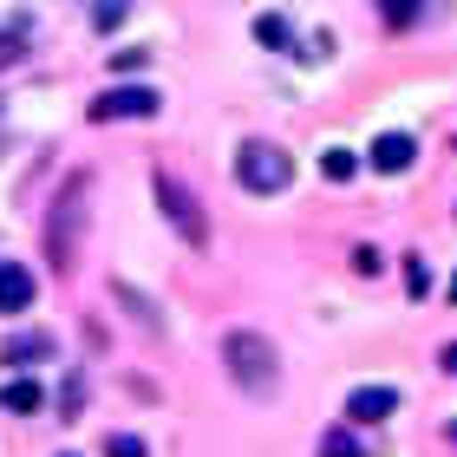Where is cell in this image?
<instances>
[{"label":"cell","mask_w":457,"mask_h":457,"mask_svg":"<svg viewBox=\"0 0 457 457\" xmlns=\"http://www.w3.org/2000/svg\"><path fill=\"white\" fill-rule=\"evenodd\" d=\"M86 216H92V177H86V170H72L66 183H59L53 210H46V268H53V275H72V268H79Z\"/></svg>","instance_id":"cell-1"},{"label":"cell","mask_w":457,"mask_h":457,"mask_svg":"<svg viewBox=\"0 0 457 457\" xmlns=\"http://www.w3.org/2000/svg\"><path fill=\"white\" fill-rule=\"evenodd\" d=\"M222 366H228V379H236L248 399H275L281 392V353H275L268 334H255V327L222 334Z\"/></svg>","instance_id":"cell-2"},{"label":"cell","mask_w":457,"mask_h":457,"mask_svg":"<svg viewBox=\"0 0 457 457\" xmlns=\"http://www.w3.org/2000/svg\"><path fill=\"white\" fill-rule=\"evenodd\" d=\"M236 177H242V190H255V196H281L287 183H295V157H287L281 144H268V137H248L236 151Z\"/></svg>","instance_id":"cell-3"},{"label":"cell","mask_w":457,"mask_h":457,"mask_svg":"<svg viewBox=\"0 0 457 457\" xmlns=\"http://www.w3.org/2000/svg\"><path fill=\"white\" fill-rule=\"evenodd\" d=\"M151 190H157V210L170 216V228H177L183 242H190V248H203V242H210V216H203V203H196L190 190H183V183H177L170 170H157V183H151Z\"/></svg>","instance_id":"cell-4"},{"label":"cell","mask_w":457,"mask_h":457,"mask_svg":"<svg viewBox=\"0 0 457 457\" xmlns=\"http://www.w3.org/2000/svg\"><path fill=\"white\" fill-rule=\"evenodd\" d=\"M163 98L151 86H112V92H98L92 98V124H124V118H157Z\"/></svg>","instance_id":"cell-5"},{"label":"cell","mask_w":457,"mask_h":457,"mask_svg":"<svg viewBox=\"0 0 457 457\" xmlns=\"http://www.w3.org/2000/svg\"><path fill=\"white\" fill-rule=\"evenodd\" d=\"M33 307V268L0 262V314H27Z\"/></svg>","instance_id":"cell-6"},{"label":"cell","mask_w":457,"mask_h":457,"mask_svg":"<svg viewBox=\"0 0 457 457\" xmlns=\"http://www.w3.org/2000/svg\"><path fill=\"white\" fill-rule=\"evenodd\" d=\"M411 157H419V144H411L405 131H386L379 144H372V170H379V177H399V170H411Z\"/></svg>","instance_id":"cell-7"},{"label":"cell","mask_w":457,"mask_h":457,"mask_svg":"<svg viewBox=\"0 0 457 457\" xmlns=\"http://www.w3.org/2000/svg\"><path fill=\"white\" fill-rule=\"evenodd\" d=\"M346 411H353L360 425H379V419H392V411H399V392H392V386H360V392L346 399Z\"/></svg>","instance_id":"cell-8"},{"label":"cell","mask_w":457,"mask_h":457,"mask_svg":"<svg viewBox=\"0 0 457 457\" xmlns=\"http://www.w3.org/2000/svg\"><path fill=\"white\" fill-rule=\"evenodd\" d=\"M46 353H53L46 334H13V340H0V360H7V366H39Z\"/></svg>","instance_id":"cell-9"},{"label":"cell","mask_w":457,"mask_h":457,"mask_svg":"<svg viewBox=\"0 0 457 457\" xmlns=\"http://www.w3.org/2000/svg\"><path fill=\"white\" fill-rule=\"evenodd\" d=\"M0 405H7L13 419H33V411L46 405V392H39L33 379H7V392H0Z\"/></svg>","instance_id":"cell-10"},{"label":"cell","mask_w":457,"mask_h":457,"mask_svg":"<svg viewBox=\"0 0 457 457\" xmlns=\"http://www.w3.org/2000/svg\"><path fill=\"white\" fill-rule=\"evenodd\" d=\"M27 46H33V27H27V20L0 27V72H7V66H20V59H27Z\"/></svg>","instance_id":"cell-11"},{"label":"cell","mask_w":457,"mask_h":457,"mask_svg":"<svg viewBox=\"0 0 457 457\" xmlns=\"http://www.w3.org/2000/svg\"><path fill=\"white\" fill-rule=\"evenodd\" d=\"M320 457H372V451L353 438V431H327V438H320Z\"/></svg>","instance_id":"cell-12"},{"label":"cell","mask_w":457,"mask_h":457,"mask_svg":"<svg viewBox=\"0 0 457 457\" xmlns=\"http://www.w3.org/2000/svg\"><path fill=\"white\" fill-rule=\"evenodd\" d=\"M255 39L281 53V46H287V20H281V13H262V20H255Z\"/></svg>","instance_id":"cell-13"},{"label":"cell","mask_w":457,"mask_h":457,"mask_svg":"<svg viewBox=\"0 0 457 457\" xmlns=\"http://www.w3.org/2000/svg\"><path fill=\"white\" fill-rule=\"evenodd\" d=\"M419 7H425V0H379L386 27H411V20H419Z\"/></svg>","instance_id":"cell-14"},{"label":"cell","mask_w":457,"mask_h":457,"mask_svg":"<svg viewBox=\"0 0 457 457\" xmlns=\"http://www.w3.org/2000/svg\"><path fill=\"white\" fill-rule=\"evenodd\" d=\"M320 170L334 177V183H346L353 170H360V157H353V151H327V157H320Z\"/></svg>","instance_id":"cell-15"},{"label":"cell","mask_w":457,"mask_h":457,"mask_svg":"<svg viewBox=\"0 0 457 457\" xmlns=\"http://www.w3.org/2000/svg\"><path fill=\"white\" fill-rule=\"evenodd\" d=\"M86 411V379H66V392H59V419H79Z\"/></svg>","instance_id":"cell-16"},{"label":"cell","mask_w":457,"mask_h":457,"mask_svg":"<svg viewBox=\"0 0 457 457\" xmlns=\"http://www.w3.org/2000/svg\"><path fill=\"white\" fill-rule=\"evenodd\" d=\"M405 287H411V301H419L425 287H431V268H425L419 255H405Z\"/></svg>","instance_id":"cell-17"},{"label":"cell","mask_w":457,"mask_h":457,"mask_svg":"<svg viewBox=\"0 0 457 457\" xmlns=\"http://www.w3.org/2000/svg\"><path fill=\"white\" fill-rule=\"evenodd\" d=\"M112 457H151V445H144V438H131V431H118V438L105 445Z\"/></svg>","instance_id":"cell-18"},{"label":"cell","mask_w":457,"mask_h":457,"mask_svg":"<svg viewBox=\"0 0 457 457\" xmlns=\"http://www.w3.org/2000/svg\"><path fill=\"white\" fill-rule=\"evenodd\" d=\"M445 372H457V346H445Z\"/></svg>","instance_id":"cell-19"},{"label":"cell","mask_w":457,"mask_h":457,"mask_svg":"<svg viewBox=\"0 0 457 457\" xmlns=\"http://www.w3.org/2000/svg\"><path fill=\"white\" fill-rule=\"evenodd\" d=\"M451 301H457V275H451Z\"/></svg>","instance_id":"cell-20"}]
</instances>
